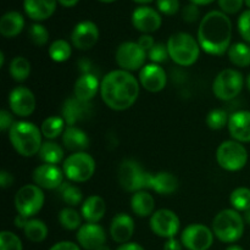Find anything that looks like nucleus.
<instances>
[{"mask_svg": "<svg viewBox=\"0 0 250 250\" xmlns=\"http://www.w3.org/2000/svg\"><path fill=\"white\" fill-rule=\"evenodd\" d=\"M139 94V81L131 72L114 70L100 82L103 102L115 111H125L136 103Z\"/></svg>", "mask_w": 250, "mask_h": 250, "instance_id": "1", "label": "nucleus"}, {"mask_svg": "<svg viewBox=\"0 0 250 250\" xmlns=\"http://www.w3.org/2000/svg\"><path fill=\"white\" fill-rule=\"evenodd\" d=\"M232 41V21L225 12L212 10L202 19L198 28V43L210 55H224Z\"/></svg>", "mask_w": 250, "mask_h": 250, "instance_id": "2", "label": "nucleus"}, {"mask_svg": "<svg viewBox=\"0 0 250 250\" xmlns=\"http://www.w3.org/2000/svg\"><path fill=\"white\" fill-rule=\"evenodd\" d=\"M42 131L28 121H16L9 129V139L15 150L24 158H31L42 148Z\"/></svg>", "mask_w": 250, "mask_h": 250, "instance_id": "3", "label": "nucleus"}, {"mask_svg": "<svg viewBox=\"0 0 250 250\" xmlns=\"http://www.w3.org/2000/svg\"><path fill=\"white\" fill-rule=\"evenodd\" d=\"M244 227L243 215L234 209H225L214 217L211 229L214 236L222 243H234L242 238Z\"/></svg>", "mask_w": 250, "mask_h": 250, "instance_id": "4", "label": "nucleus"}, {"mask_svg": "<svg viewBox=\"0 0 250 250\" xmlns=\"http://www.w3.org/2000/svg\"><path fill=\"white\" fill-rule=\"evenodd\" d=\"M166 45L170 59L180 66H192L197 62L202 49L198 39L186 32L173 33Z\"/></svg>", "mask_w": 250, "mask_h": 250, "instance_id": "5", "label": "nucleus"}, {"mask_svg": "<svg viewBox=\"0 0 250 250\" xmlns=\"http://www.w3.org/2000/svg\"><path fill=\"white\" fill-rule=\"evenodd\" d=\"M150 172H146L142 166L132 159L122 161L117 171L119 183L126 192L136 193L148 189V181Z\"/></svg>", "mask_w": 250, "mask_h": 250, "instance_id": "6", "label": "nucleus"}, {"mask_svg": "<svg viewBox=\"0 0 250 250\" xmlns=\"http://www.w3.org/2000/svg\"><path fill=\"white\" fill-rule=\"evenodd\" d=\"M62 171L71 182H87L95 172V160L85 151L72 153L63 161Z\"/></svg>", "mask_w": 250, "mask_h": 250, "instance_id": "7", "label": "nucleus"}, {"mask_svg": "<svg viewBox=\"0 0 250 250\" xmlns=\"http://www.w3.org/2000/svg\"><path fill=\"white\" fill-rule=\"evenodd\" d=\"M216 160L220 167L226 171H239L248 163V150L239 142L225 141L219 146L216 151Z\"/></svg>", "mask_w": 250, "mask_h": 250, "instance_id": "8", "label": "nucleus"}, {"mask_svg": "<svg viewBox=\"0 0 250 250\" xmlns=\"http://www.w3.org/2000/svg\"><path fill=\"white\" fill-rule=\"evenodd\" d=\"M243 87V75L234 68H226L215 77L212 83V93L217 99L229 102L238 97Z\"/></svg>", "mask_w": 250, "mask_h": 250, "instance_id": "9", "label": "nucleus"}, {"mask_svg": "<svg viewBox=\"0 0 250 250\" xmlns=\"http://www.w3.org/2000/svg\"><path fill=\"white\" fill-rule=\"evenodd\" d=\"M44 193L36 185H26L17 190L15 195V208L17 214L24 217H32L38 214L44 205Z\"/></svg>", "mask_w": 250, "mask_h": 250, "instance_id": "10", "label": "nucleus"}, {"mask_svg": "<svg viewBox=\"0 0 250 250\" xmlns=\"http://www.w3.org/2000/svg\"><path fill=\"white\" fill-rule=\"evenodd\" d=\"M115 58L120 70L132 72L146 66V51L137 42H124L117 48Z\"/></svg>", "mask_w": 250, "mask_h": 250, "instance_id": "11", "label": "nucleus"}, {"mask_svg": "<svg viewBox=\"0 0 250 250\" xmlns=\"http://www.w3.org/2000/svg\"><path fill=\"white\" fill-rule=\"evenodd\" d=\"M181 242L187 250H208L214 243V232L204 225H189L183 229Z\"/></svg>", "mask_w": 250, "mask_h": 250, "instance_id": "12", "label": "nucleus"}, {"mask_svg": "<svg viewBox=\"0 0 250 250\" xmlns=\"http://www.w3.org/2000/svg\"><path fill=\"white\" fill-rule=\"evenodd\" d=\"M180 217L172 210H156L150 217L151 231L161 238H173L180 231Z\"/></svg>", "mask_w": 250, "mask_h": 250, "instance_id": "13", "label": "nucleus"}, {"mask_svg": "<svg viewBox=\"0 0 250 250\" xmlns=\"http://www.w3.org/2000/svg\"><path fill=\"white\" fill-rule=\"evenodd\" d=\"M163 19L158 10L146 5L136 7L132 12V24L137 31L144 34L156 32L161 27Z\"/></svg>", "mask_w": 250, "mask_h": 250, "instance_id": "14", "label": "nucleus"}, {"mask_svg": "<svg viewBox=\"0 0 250 250\" xmlns=\"http://www.w3.org/2000/svg\"><path fill=\"white\" fill-rule=\"evenodd\" d=\"M99 28L93 21H81L71 33V43L78 50H89L99 41Z\"/></svg>", "mask_w": 250, "mask_h": 250, "instance_id": "15", "label": "nucleus"}, {"mask_svg": "<svg viewBox=\"0 0 250 250\" xmlns=\"http://www.w3.org/2000/svg\"><path fill=\"white\" fill-rule=\"evenodd\" d=\"M36 97L27 87H16L9 94V106L14 115L27 117L36 110Z\"/></svg>", "mask_w": 250, "mask_h": 250, "instance_id": "16", "label": "nucleus"}, {"mask_svg": "<svg viewBox=\"0 0 250 250\" xmlns=\"http://www.w3.org/2000/svg\"><path fill=\"white\" fill-rule=\"evenodd\" d=\"M63 171L58 165L43 164L34 168L32 173L34 185L42 189H59L63 183Z\"/></svg>", "mask_w": 250, "mask_h": 250, "instance_id": "17", "label": "nucleus"}, {"mask_svg": "<svg viewBox=\"0 0 250 250\" xmlns=\"http://www.w3.org/2000/svg\"><path fill=\"white\" fill-rule=\"evenodd\" d=\"M139 84L150 93H159L166 87L167 76L158 63H148L139 71Z\"/></svg>", "mask_w": 250, "mask_h": 250, "instance_id": "18", "label": "nucleus"}, {"mask_svg": "<svg viewBox=\"0 0 250 250\" xmlns=\"http://www.w3.org/2000/svg\"><path fill=\"white\" fill-rule=\"evenodd\" d=\"M76 238L80 247H82L83 249L97 250L100 247L105 246L106 233L100 225L87 222L78 229Z\"/></svg>", "mask_w": 250, "mask_h": 250, "instance_id": "19", "label": "nucleus"}, {"mask_svg": "<svg viewBox=\"0 0 250 250\" xmlns=\"http://www.w3.org/2000/svg\"><path fill=\"white\" fill-rule=\"evenodd\" d=\"M92 114V104L72 97L65 100L62 105V117L67 126H75L77 122L87 119Z\"/></svg>", "mask_w": 250, "mask_h": 250, "instance_id": "20", "label": "nucleus"}, {"mask_svg": "<svg viewBox=\"0 0 250 250\" xmlns=\"http://www.w3.org/2000/svg\"><path fill=\"white\" fill-rule=\"evenodd\" d=\"M229 132L234 141L250 143V111L241 110L229 116Z\"/></svg>", "mask_w": 250, "mask_h": 250, "instance_id": "21", "label": "nucleus"}, {"mask_svg": "<svg viewBox=\"0 0 250 250\" xmlns=\"http://www.w3.org/2000/svg\"><path fill=\"white\" fill-rule=\"evenodd\" d=\"M134 233V221L129 215L121 212L112 219L110 225V236L116 243H128Z\"/></svg>", "mask_w": 250, "mask_h": 250, "instance_id": "22", "label": "nucleus"}, {"mask_svg": "<svg viewBox=\"0 0 250 250\" xmlns=\"http://www.w3.org/2000/svg\"><path fill=\"white\" fill-rule=\"evenodd\" d=\"M100 90V82L95 75L90 72L83 73L77 78L73 87V97L84 103H90Z\"/></svg>", "mask_w": 250, "mask_h": 250, "instance_id": "23", "label": "nucleus"}, {"mask_svg": "<svg viewBox=\"0 0 250 250\" xmlns=\"http://www.w3.org/2000/svg\"><path fill=\"white\" fill-rule=\"evenodd\" d=\"M58 0H23V10L33 21H44L53 16Z\"/></svg>", "mask_w": 250, "mask_h": 250, "instance_id": "24", "label": "nucleus"}, {"mask_svg": "<svg viewBox=\"0 0 250 250\" xmlns=\"http://www.w3.org/2000/svg\"><path fill=\"white\" fill-rule=\"evenodd\" d=\"M178 188V180L175 175L166 171L150 173L148 181V189L154 190L161 195H170Z\"/></svg>", "mask_w": 250, "mask_h": 250, "instance_id": "25", "label": "nucleus"}, {"mask_svg": "<svg viewBox=\"0 0 250 250\" xmlns=\"http://www.w3.org/2000/svg\"><path fill=\"white\" fill-rule=\"evenodd\" d=\"M62 144L67 150L80 153L89 146V138L83 129L76 126H67L62 134Z\"/></svg>", "mask_w": 250, "mask_h": 250, "instance_id": "26", "label": "nucleus"}, {"mask_svg": "<svg viewBox=\"0 0 250 250\" xmlns=\"http://www.w3.org/2000/svg\"><path fill=\"white\" fill-rule=\"evenodd\" d=\"M106 212L105 200L99 195H90L83 202L81 214L82 217L89 224H98L104 217Z\"/></svg>", "mask_w": 250, "mask_h": 250, "instance_id": "27", "label": "nucleus"}, {"mask_svg": "<svg viewBox=\"0 0 250 250\" xmlns=\"http://www.w3.org/2000/svg\"><path fill=\"white\" fill-rule=\"evenodd\" d=\"M24 28V17L19 11H7L0 19V34L5 38H15Z\"/></svg>", "mask_w": 250, "mask_h": 250, "instance_id": "28", "label": "nucleus"}, {"mask_svg": "<svg viewBox=\"0 0 250 250\" xmlns=\"http://www.w3.org/2000/svg\"><path fill=\"white\" fill-rule=\"evenodd\" d=\"M132 211L139 217H148L154 214L155 209V200L153 195L149 194L146 190H139L133 194L131 199Z\"/></svg>", "mask_w": 250, "mask_h": 250, "instance_id": "29", "label": "nucleus"}, {"mask_svg": "<svg viewBox=\"0 0 250 250\" xmlns=\"http://www.w3.org/2000/svg\"><path fill=\"white\" fill-rule=\"evenodd\" d=\"M39 159L43 164H50V165H58L62 161L65 151L62 146L53 141H46L42 144V148L38 153Z\"/></svg>", "mask_w": 250, "mask_h": 250, "instance_id": "30", "label": "nucleus"}, {"mask_svg": "<svg viewBox=\"0 0 250 250\" xmlns=\"http://www.w3.org/2000/svg\"><path fill=\"white\" fill-rule=\"evenodd\" d=\"M66 129V122L61 116H50L43 121L41 126V131L43 137L49 141L56 139L62 136Z\"/></svg>", "mask_w": 250, "mask_h": 250, "instance_id": "31", "label": "nucleus"}, {"mask_svg": "<svg viewBox=\"0 0 250 250\" xmlns=\"http://www.w3.org/2000/svg\"><path fill=\"white\" fill-rule=\"evenodd\" d=\"M229 61L237 67H248L250 66V45L247 43H234L229 46Z\"/></svg>", "mask_w": 250, "mask_h": 250, "instance_id": "32", "label": "nucleus"}, {"mask_svg": "<svg viewBox=\"0 0 250 250\" xmlns=\"http://www.w3.org/2000/svg\"><path fill=\"white\" fill-rule=\"evenodd\" d=\"M23 232L28 241L33 242V243H41V242L45 241V238L48 237V226L42 220L29 219L26 227L23 229Z\"/></svg>", "mask_w": 250, "mask_h": 250, "instance_id": "33", "label": "nucleus"}, {"mask_svg": "<svg viewBox=\"0 0 250 250\" xmlns=\"http://www.w3.org/2000/svg\"><path fill=\"white\" fill-rule=\"evenodd\" d=\"M9 72L16 82H23L31 75V62L23 56H16L10 62Z\"/></svg>", "mask_w": 250, "mask_h": 250, "instance_id": "34", "label": "nucleus"}, {"mask_svg": "<svg viewBox=\"0 0 250 250\" xmlns=\"http://www.w3.org/2000/svg\"><path fill=\"white\" fill-rule=\"evenodd\" d=\"M60 198L65 204H67L70 208H75L80 205L83 200L82 190L77 187L73 186L72 183L63 182L58 189Z\"/></svg>", "mask_w": 250, "mask_h": 250, "instance_id": "35", "label": "nucleus"}, {"mask_svg": "<svg viewBox=\"0 0 250 250\" xmlns=\"http://www.w3.org/2000/svg\"><path fill=\"white\" fill-rule=\"evenodd\" d=\"M72 54L71 44L65 39H56L49 46V56L55 62H65Z\"/></svg>", "mask_w": 250, "mask_h": 250, "instance_id": "36", "label": "nucleus"}, {"mask_svg": "<svg viewBox=\"0 0 250 250\" xmlns=\"http://www.w3.org/2000/svg\"><path fill=\"white\" fill-rule=\"evenodd\" d=\"M59 222L61 226L68 231H75L82 226V214L73 208H65L59 214Z\"/></svg>", "mask_w": 250, "mask_h": 250, "instance_id": "37", "label": "nucleus"}, {"mask_svg": "<svg viewBox=\"0 0 250 250\" xmlns=\"http://www.w3.org/2000/svg\"><path fill=\"white\" fill-rule=\"evenodd\" d=\"M229 203L237 211H248L250 210V189L247 187H238L231 193Z\"/></svg>", "mask_w": 250, "mask_h": 250, "instance_id": "38", "label": "nucleus"}, {"mask_svg": "<svg viewBox=\"0 0 250 250\" xmlns=\"http://www.w3.org/2000/svg\"><path fill=\"white\" fill-rule=\"evenodd\" d=\"M229 115L225 110L215 109L208 114L207 116V125L210 129L219 131L222 129L225 126H229Z\"/></svg>", "mask_w": 250, "mask_h": 250, "instance_id": "39", "label": "nucleus"}, {"mask_svg": "<svg viewBox=\"0 0 250 250\" xmlns=\"http://www.w3.org/2000/svg\"><path fill=\"white\" fill-rule=\"evenodd\" d=\"M28 38L34 45L43 46L49 41V32L42 23H33L28 28Z\"/></svg>", "mask_w": 250, "mask_h": 250, "instance_id": "40", "label": "nucleus"}, {"mask_svg": "<svg viewBox=\"0 0 250 250\" xmlns=\"http://www.w3.org/2000/svg\"><path fill=\"white\" fill-rule=\"evenodd\" d=\"M0 250H23V246L14 232L2 231L0 233Z\"/></svg>", "mask_w": 250, "mask_h": 250, "instance_id": "41", "label": "nucleus"}, {"mask_svg": "<svg viewBox=\"0 0 250 250\" xmlns=\"http://www.w3.org/2000/svg\"><path fill=\"white\" fill-rule=\"evenodd\" d=\"M148 58L149 60L151 61L153 63H163L170 58L168 55V50H167V45L163 43H156L150 50L148 51Z\"/></svg>", "mask_w": 250, "mask_h": 250, "instance_id": "42", "label": "nucleus"}, {"mask_svg": "<svg viewBox=\"0 0 250 250\" xmlns=\"http://www.w3.org/2000/svg\"><path fill=\"white\" fill-rule=\"evenodd\" d=\"M158 11L166 16H173L180 10V1L178 0H156Z\"/></svg>", "mask_w": 250, "mask_h": 250, "instance_id": "43", "label": "nucleus"}, {"mask_svg": "<svg viewBox=\"0 0 250 250\" xmlns=\"http://www.w3.org/2000/svg\"><path fill=\"white\" fill-rule=\"evenodd\" d=\"M238 31L242 38L250 44V9L241 14L238 19Z\"/></svg>", "mask_w": 250, "mask_h": 250, "instance_id": "44", "label": "nucleus"}, {"mask_svg": "<svg viewBox=\"0 0 250 250\" xmlns=\"http://www.w3.org/2000/svg\"><path fill=\"white\" fill-rule=\"evenodd\" d=\"M222 12L226 15H234L241 11L244 0H217Z\"/></svg>", "mask_w": 250, "mask_h": 250, "instance_id": "45", "label": "nucleus"}, {"mask_svg": "<svg viewBox=\"0 0 250 250\" xmlns=\"http://www.w3.org/2000/svg\"><path fill=\"white\" fill-rule=\"evenodd\" d=\"M199 17L200 10L198 5L189 2V4H187L182 9V19L187 23H194V22H197L199 20Z\"/></svg>", "mask_w": 250, "mask_h": 250, "instance_id": "46", "label": "nucleus"}, {"mask_svg": "<svg viewBox=\"0 0 250 250\" xmlns=\"http://www.w3.org/2000/svg\"><path fill=\"white\" fill-rule=\"evenodd\" d=\"M14 124L15 122L12 120V115L7 110H1L0 111V129L2 132L9 131Z\"/></svg>", "mask_w": 250, "mask_h": 250, "instance_id": "47", "label": "nucleus"}, {"mask_svg": "<svg viewBox=\"0 0 250 250\" xmlns=\"http://www.w3.org/2000/svg\"><path fill=\"white\" fill-rule=\"evenodd\" d=\"M137 43H138L139 45L146 51V53H148V51L156 44L155 42H154V38L150 36V34H143V36H141Z\"/></svg>", "mask_w": 250, "mask_h": 250, "instance_id": "48", "label": "nucleus"}, {"mask_svg": "<svg viewBox=\"0 0 250 250\" xmlns=\"http://www.w3.org/2000/svg\"><path fill=\"white\" fill-rule=\"evenodd\" d=\"M49 250H81V249L80 247H78L76 243H73V242L63 241V242H59V243L54 244V246Z\"/></svg>", "mask_w": 250, "mask_h": 250, "instance_id": "49", "label": "nucleus"}, {"mask_svg": "<svg viewBox=\"0 0 250 250\" xmlns=\"http://www.w3.org/2000/svg\"><path fill=\"white\" fill-rule=\"evenodd\" d=\"M14 176L10 172H7V171L5 170H2L1 172H0V186H1V188L11 187V186L14 185Z\"/></svg>", "mask_w": 250, "mask_h": 250, "instance_id": "50", "label": "nucleus"}, {"mask_svg": "<svg viewBox=\"0 0 250 250\" xmlns=\"http://www.w3.org/2000/svg\"><path fill=\"white\" fill-rule=\"evenodd\" d=\"M183 244L182 242H180L178 239H176L175 237L173 238H168L167 241L164 244V250H182Z\"/></svg>", "mask_w": 250, "mask_h": 250, "instance_id": "51", "label": "nucleus"}, {"mask_svg": "<svg viewBox=\"0 0 250 250\" xmlns=\"http://www.w3.org/2000/svg\"><path fill=\"white\" fill-rule=\"evenodd\" d=\"M116 250H146L141 244L134 243V242H128V243L121 244Z\"/></svg>", "mask_w": 250, "mask_h": 250, "instance_id": "52", "label": "nucleus"}, {"mask_svg": "<svg viewBox=\"0 0 250 250\" xmlns=\"http://www.w3.org/2000/svg\"><path fill=\"white\" fill-rule=\"evenodd\" d=\"M28 221H29L28 217H24V216H22V215L17 214V216L15 217V226H16L17 229H23L24 227H26L27 222Z\"/></svg>", "mask_w": 250, "mask_h": 250, "instance_id": "53", "label": "nucleus"}, {"mask_svg": "<svg viewBox=\"0 0 250 250\" xmlns=\"http://www.w3.org/2000/svg\"><path fill=\"white\" fill-rule=\"evenodd\" d=\"M80 0H58L59 4L63 7H73L78 4Z\"/></svg>", "mask_w": 250, "mask_h": 250, "instance_id": "54", "label": "nucleus"}, {"mask_svg": "<svg viewBox=\"0 0 250 250\" xmlns=\"http://www.w3.org/2000/svg\"><path fill=\"white\" fill-rule=\"evenodd\" d=\"M192 4H195L198 5V6H203V5H209L211 4L212 1H215V0H189Z\"/></svg>", "mask_w": 250, "mask_h": 250, "instance_id": "55", "label": "nucleus"}, {"mask_svg": "<svg viewBox=\"0 0 250 250\" xmlns=\"http://www.w3.org/2000/svg\"><path fill=\"white\" fill-rule=\"evenodd\" d=\"M243 219H244V222H246L247 225H250V210L243 212Z\"/></svg>", "mask_w": 250, "mask_h": 250, "instance_id": "56", "label": "nucleus"}, {"mask_svg": "<svg viewBox=\"0 0 250 250\" xmlns=\"http://www.w3.org/2000/svg\"><path fill=\"white\" fill-rule=\"evenodd\" d=\"M226 250H244V249L242 248V247H239V246H236V244H234V246H229V248H227Z\"/></svg>", "mask_w": 250, "mask_h": 250, "instance_id": "57", "label": "nucleus"}, {"mask_svg": "<svg viewBox=\"0 0 250 250\" xmlns=\"http://www.w3.org/2000/svg\"><path fill=\"white\" fill-rule=\"evenodd\" d=\"M134 2H138V4H149V2L154 1V0H133Z\"/></svg>", "mask_w": 250, "mask_h": 250, "instance_id": "58", "label": "nucleus"}, {"mask_svg": "<svg viewBox=\"0 0 250 250\" xmlns=\"http://www.w3.org/2000/svg\"><path fill=\"white\" fill-rule=\"evenodd\" d=\"M4 60H5V56H4V53H0V66H4Z\"/></svg>", "mask_w": 250, "mask_h": 250, "instance_id": "59", "label": "nucleus"}, {"mask_svg": "<svg viewBox=\"0 0 250 250\" xmlns=\"http://www.w3.org/2000/svg\"><path fill=\"white\" fill-rule=\"evenodd\" d=\"M246 85H247V88H248V90H249V93H250V75H248V77H247Z\"/></svg>", "mask_w": 250, "mask_h": 250, "instance_id": "60", "label": "nucleus"}, {"mask_svg": "<svg viewBox=\"0 0 250 250\" xmlns=\"http://www.w3.org/2000/svg\"><path fill=\"white\" fill-rule=\"evenodd\" d=\"M98 1L104 2V4H110V2H114V1H116V0H98Z\"/></svg>", "mask_w": 250, "mask_h": 250, "instance_id": "61", "label": "nucleus"}, {"mask_svg": "<svg viewBox=\"0 0 250 250\" xmlns=\"http://www.w3.org/2000/svg\"><path fill=\"white\" fill-rule=\"evenodd\" d=\"M97 250H111L109 248V247H106V246H103V247H100V248H98Z\"/></svg>", "mask_w": 250, "mask_h": 250, "instance_id": "62", "label": "nucleus"}, {"mask_svg": "<svg viewBox=\"0 0 250 250\" xmlns=\"http://www.w3.org/2000/svg\"><path fill=\"white\" fill-rule=\"evenodd\" d=\"M244 4H246L247 6H248L250 9V0H244Z\"/></svg>", "mask_w": 250, "mask_h": 250, "instance_id": "63", "label": "nucleus"}]
</instances>
